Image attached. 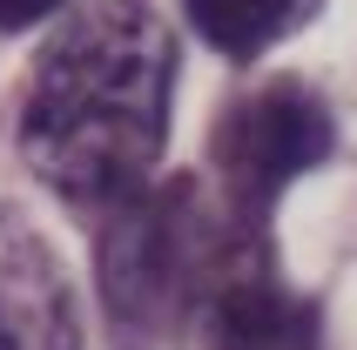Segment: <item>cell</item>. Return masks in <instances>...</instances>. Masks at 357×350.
<instances>
[{"mask_svg":"<svg viewBox=\"0 0 357 350\" xmlns=\"http://www.w3.org/2000/svg\"><path fill=\"white\" fill-rule=\"evenodd\" d=\"M176 40L149 0H101L75 14L34 61L20 108V155L68 202L115 209L149 189L169 142Z\"/></svg>","mask_w":357,"mask_h":350,"instance_id":"cell-1","label":"cell"},{"mask_svg":"<svg viewBox=\"0 0 357 350\" xmlns=\"http://www.w3.org/2000/svg\"><path fill=\"white\" fill-rule=\"evenodd\" d=\"M236 236L250 229L236 215L216 222L189 189H142L115 202L108 229H101V290H108L115 317H128V324L196 317L202 290Z\"/></svg>","mask_w":357,"mask_h":350,"instance_id":"cell-2","label":"cell"},{"mask_svg":"<svg viewBox=\"0 0 357 350\" xmlns=\"http://www.w3.org/2000/svg\"><path fill=\"white\" fill-rule=\"evenodd\" d=\"M331 155V108L297 81H277L222 121L216 142V175H222V202L243 229H263V215L303 169H317Z\"/></svg>","mask_w":357,"mask_h":350,"instance_id":"cell-3","label":"cell"},{"mask_svg":"<svg viewBox=\"0 0 357 350\" xmlns=\"http://www.w3.org/2000/svg\"><path fill=\"white\" fill-rule=\"evenodd\" d=\"M0 350H88L68 270L20 209H0Z\"/></svg>","mask_w":357,"mask_h":350,"instance_id":"cell-4","label":"cell"},{"mask_svg":"<svg viewBox=\"0 0 357 350\" xmlns=\"http://www.w3.org/2000/svg\"><path fill=\"white\" fill-rule=\"evenodd\" d=\"M189 27H196L216 54L229 61H257L263 47H277L317 14L324 0H182Z\"/></svg>","mask_w":357,"mask_h":350,"instance_id":"cell-5","label":"cell"},{"mask_svg":"<svg viewBox=\"0 0 357 350\" xmlns=\"http://www.w3.org/2000/svg\"><path fill=\"white\" fill-rule=\"evenodd\" d=\"M54 7H68V0H0V27L14 34V27H34V20H47Z\"/></svg>","mask_w":357,"mask_h":350,"instance_id":"cell-6","label":"cell"}]
</instances>
